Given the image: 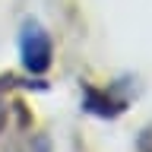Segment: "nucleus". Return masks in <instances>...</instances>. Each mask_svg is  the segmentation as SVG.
<instances>
[{"label": "nucleus", "mask_w": 152, "mask_h": 152, "mask_svg": "<svg viewBox=\"0 0 152 152\" xmlns=\"http://www.w3.org/2000/svg\"><path fill=\"white\" fill-rule=\"evenodd\" d=\"M19 60L28 73H48L51 70V60H54V45H51V35L48 28L38 22V19H26L22 28H19Z\"/></svg>", "instance_id": "nucleus-1"}, {"label": "nucleus", "mask_w": 152, "mask_h": 152, "mask_svg": "<svg viewBox=\"0 0 152 152\" xmlns=\"http://www.w3.org/2000/svg\"><path fill=\"white\" fill-rule=\"evenodd\" d=\"M83 111L95 114V117H117L124 111V102H114L108 92L95 89V86H83Z\"/></svg>", "instance_id": "nucleus-2"}]
</instances>
